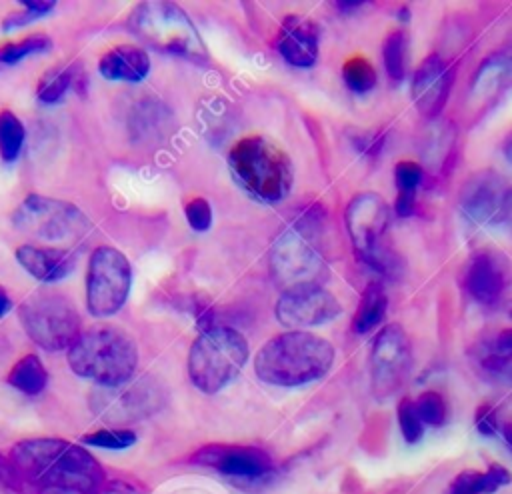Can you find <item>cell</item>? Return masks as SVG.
I'll list each match as a JSON object with an SVG mask.
<instances>
[{"label":"cell","mask_w":512,"mask_h":494,"mask_svg":"<svg viewBox=\"0 0 512 494\" xmlns=\"http://www.w3.org/2000/svg\"><path fill=\"white\" fill-rule=\"evenodd\" d=\"M18 488L30 494H102L104 470L82 446L60 438H30L8 458Z\"/></svg>","instance_id":"6da1fadb"},{"label":"cell","mask_w":512,"mask_h":494,"mask_svg":"<svg viewBox=\"0 0 512 494\" xmlns=\"http://www.w3.org/2000/svg\"><path fill=\"white\" fill-rule=\"evenodd\" d=\"M334 362V346L304 330L282 332L270 338L254 358L256 376L272 386H304L322 378Z\"/></svg>","instance_id":"7a4b0ae2"},{"label":"cell","mask_w":512,"mask_h":494,"mask_svg":"<svg viewBox=\"0 0 512 494\" xmlns=\"http://www.w3.org/2000/svg\"><path fill=\"white\" fill-rule=\"evenodd\" d=\"M228 166L236 184L266 204L284 200L294 182L288 154L262 134L238 140L228 154Z\"/></svg>","instance_id":"3957f363"},{"label":"cell","mask_w":512,"mask_h":494,"mask_svg":"<svg viewBox=\"0 0 512 494\" xmlns=\"http://www.w3.org/2000/svg\"><path fill=\"white\" fill-rule=\"evenodd\" d=\"M68 364L74 374L98 386H118L134 376L138 350L126 332L112 326H94L80 332L68 348Z\"/></svg>","instance_id":"277c9868"},{"label":"cell","mask_w":512,"mask_h":494,"mask_svg":"<svg viewBox=\"0 0 512 494\" xmlns=\"http://www.w3.org/2000/svg\"><path fill=\"white\" fill-rule=\"evenodd\" d=\"M130 30L158 52L180 56L192 62L208 58L206 46L188 18L172 2H142L130 14Z\"/></svg>","instance_id":"5b68a950"},{"label":"cell","mask_w":512,"mask_h":494,"mask_svg":"<svg viewBox=\"0 0 512 494\" xmlns=\"http://www.w3.org/2000/svg\"><path fill=\"white\" fill-rule=\"evenodd\" d=\"M246 338L230 326L206 328L188 352V376L192 384L214 394L228 386L248 360Z\"/></svg>","instance_id":"8992f818"},{"label":"cell","mask_w":512,"mask_h":494,"mask_svg":"<svg viewBox=\"0 0 512 494\" xmlns=\"http://www.w3.org/2000/svg\"><path fill=\"white\" fill-rule=\"evenodd\" d=\"M28 338L44 350L70 348L80 336V314L74 302L52 290H36L18 306Z\"/></svg>","instance_id":"52a82bcc"},{"label":"cell","mask_w":512,"mask_h":494,"mask_svg":"<svg viewBox=\"0 0 512 494\" xmlns=\"http://www.w3.org/2000/svg\"><path fill=\"white\" fill-rule=\"evenodd\" d=\"M320 230L322 208L312 206L276 238L270 250V270L276 280L296 284L316 274L320 266Z\"/></svg>","instance_id":"ba28073f"},{"label":"cell","mask_w":512,"mask_h":494,"mask_svg":"<svg viewBox=\"0 0 512 494\" xmlns=\"http://www.w3.org/2000/svg\"><path fill=\"white\" fill-rule=\"evenodd\" d=\"M14 224L24 234L54 244H72L90 232V220L80 208L40 194H30L22 200L14 210Z\"/></svg>","instance_id":"9c48e42d"},{"label":"cell","mask_w":512,"mask_h":494,"mask_svg":"<svg viewBox=\"0 0 512 494\" xmlns=\"http://www.w3.org/2000/svg\"><path fill=\"white\" fill-rule=\"evenodd\" d=\"M130 286L132 268L128 258L112 246H98L90 254L86 270V306L90 314H116L126 304Z\"/></svg>","instance_id":"30bf717a"},{"label":"cell","mask_w":512,"mask_h":494,"mask_svg":"<svg viewBox=\"0 0 512 494\" xmlns=\"http://www.w3.org/2000/svg\"><path fill=\"white\" fill-rule=\"evenodd\" d=\"M346 228L356 254L378 272L390 270L392 262L382 248V236L390 222V208L376 192L356 194L344 212Z\"/></svg>","instance_id":"8fae6325"},{"label":"cell","mask_w":512,"mask_h":494,"mask_svg":"<svg viewBox=\"0 0 512 494\" xmlns=\"http://www.w3.org/2000/svg\"><path fill=\"white\" fill-rule=\"evenodd\" d=\"M92 410L108 424L138 422L162 406V388L152 378L128 380L118 386H98L90 396Z\"/></svg>","instance_id":"7c38bea8"},{"label":"cell","mask_w":512,"mask_h":494,"mask_svg":"<svg viewBox=\"0 0 512 494\" xmlns=\"http://www.w3.org/2000/svg\"><path fill=\"white\" fill-rule=\"evenodd\" d=\"M412 366V348L400 324L384 326L370 350V386L376 398L396 394L408 378Z\"/></svg>","instance_id":"4fadbf2b"},{"label":"cell","mask_w":512,"mask_h":494,"mask_svg":"<svg viewBox=\"0 0 512 494\" xmlns=\"http://www.w3.org/2000/svg\"><path fill=\"white\" fill-rule=\"evenodd\" d=\"M338 312L340 304L334 294L312 280L290 284L276 300V318L288 328L318 326Z\"/></svg>","instance_id":"5bb4252c"},{"label":"cell","mask_w":512,"mask_h":494,"mask_svg":"<svg viewBox=\"0 0 512 494\" xmlns=\"http://www.w3.org/2000/svg\"><path fill=\"white\" fill-rule=\"evenodd\" d=\"M194 464L212 468L224 476L256 480L272 472V458L256 446L240 444H208L196 450L190 458Z\"/></svg>","instance_id":"9a60e30c"},{"label":"cell","mask_w":512,"mask_h":494,"mask_svg":"<svg viewBox=\"0 0 512 494\" xmlns=\"http://www.w3.org/2000/svg\"><path fill=\"white\" fill-rule=\"evenodd\" d=\"M506 186L502 178L492 170H482L472 174L460 190L462 212L478 224L500 220L502 204L506 198Z\"/></svg>","instance_id":"2e32d148"},{"label":"cell","mask_w":512,"mask_h":494,"mask_svg":"<svg viewBox=\"0 0 512 494\" xmlns=\"http://www.w3.org/2000/svg\"><path fill=\"white\" fill-rule=\"evenodd\" d=\"M452 88V70L444 58L430 54L420 62L412 78V98L418 112L434 118L442 112Z\"/></svg>","instance_id":"e0dca14e"},{"label":"cell","mask_w":512,"mask_h":494,"mask_svg":"<svg viewBox=\"0 0 512 494\" xmlns=\"http://www.w3.org/2000/svg\"><path fill=\"white\" fill-rule=\"evenodd\" d=\"M278 54L294 68H310L318 58V26L310 18L288 16L276 40Z\"/></svg>","instance_id":"ac0fdd59"},{"label":"cell","mask_w":512,"mask_h":494,"mask_svg":"<svg viewBox=\"0 0 512 494\" xmlns=\"http://www.w3.org/2000/svg\"><path fill=\"white\" fill-rule=\"evenodd\" d=\"M16 260L32 278L46 284L68 278L76 268V254L60 246L22 244L16 248Z\"/></svg>","instance_id":"d6986e66"},{"label":"cell","mask_w":512,"mask_h":494,"mask_svg":"<svg viewBox=\"0 0 512 494\" xmlns=\"http://www.w3.org/2000/svg\"><path fill=\"white\" fill-rule=\"evenodd\" d=\"M98 72L112 82L138 84L150 72V58L140 46L118 44L100 56Z\"/></svg>","instance_id":"ffe728a7"},{"label":"cell","mask_w":512,"mask_h":494,"mask_svg":"<svg viewBox=\"0 0 512 494\" xmlns=\"http://www.w3.org/2000/svg\"><path fill=\"white\" fill-rule=\"evenodd\" d=\"M466 290L480 304H494L504 290V274L490 254H476L466 270Z\"/></svg>","instance_id":"44dd1931"},{"label":"cell","mask_w":512,"mask_h":494,"mask_svg":"<svg viewBox=\"0 0 512 494\" xmlns=\"http://www.w3.org/2000/svg\"><path fill=\"white\" fill-rule=\"evenodd\" d=\"M474 358L490 374H512V324L478 340Z\"/></svg>","instance_id":"7402d4cb"},{"label":"cell","mask_w":512,"mask_h":494,"mask_svg":"<svg viewBox=\"0 0 512 494\" xmlns=\"http://www.w3.org/2000/svg\"><path fill=\"white\" fill-rule=\"evenodd\" d=\"M388 308V298L380 282H370L362 290L360 302L356 306V312L352 316V330L356 334H366L372 328H376Z\"/></svg>","instance_id":"603a6c76"},{"label":"cell","mask_w":512,"mask_h":494,"mask_svg":"<svg viewBox=\"0 0 512 494\" xmlns=\"http://www.w3.org/2000/svg\"><path fill=\"white\" fill-rule=\"evenodd\" d=\"M8 384L28 396H36L46 388L48 372L36 354H26L10 368Z\"/></svg>","instance_id":"cb8c5ba5"},{"label":"cell","mask_w":512,"mask_h":494,"mask_svg":"<svg viewBox=\"0 0 512 494\" xmlns=\"http://www.w3.org/2000/svg\"><path fill=\"white\" fill-rule=\"evenodd\" d=\"M78 66L72 64H62V66H54L52 70H48L36 86V96L40 102L44 104H56L60 102L66 92L70 90L72 82H74V74H76Z\"/></svg>","instance_id":"d4e9b609"},{"label":"cell","mask_w":512,"mask_h":494,"mask_svg":"<svg viewBox=\"0 0 512 494\" xmlns=\"http://www.w3.org/2000/svg\"><path fill=\"white\" fill-rule=\"evenodd\" d=\"M24 138L26 130L22 120L10 110H0V158L6 164L18 160L24 146Z\"/></svg>","instance_id":"484cf974"},{"label":"cell","mask_w":512,"mask_h":494,"mask_svg":"<svg viewBox=\"0 0 512 494\" xmlns=\"http://www.w3.org/2000/svg\"><path fill=\"white\" fill-rule=\"evenodd\" d=\"M406 48L408 38L402 30H392L382 44V58L386 74L392 82H402L406 76Z\"/></svg>","instance_id":"4316f807"},{"label":"cell","mask_w":512,"mask_h":494,"mask_svg":"<svg viewBox=\"0 0 512 494\" xmlns=\"http://www.w3.org/2000/svg\"><path fill=\"white\" fill-rule=\"evenodd\" d=\"M52 48V40L46 34H32L18 42H8L0 46V68L20 64L24 58L42 54Z\"/></svg>","instance_id":"83f0119b"},{"label":"cell","mask_w":512,"mask_h":494,"mask_svg":"<svg viewBox=\"0 0 512 494\" xmlns=\"http://www.w3.org/2000/svg\"><path fill=\"white\" fill-rule=\"evenodd\" d=\"M342 78H344V84L350 90L368 92L376 86L378 76H376V70H374L372 62L366 56L354 54L342 64Z\"/></svg>","instance_id":"f1b7e54d"},{"label":"cell","mask_w":512,"mask_h":494,"mask_svg":"<svg viewBox=\"0 0 512 494\" xmlns=\"http://www.w3.org/2000/svg\"><path fill=\"white\" fill-rule=\"evenodd\" d=\"M476 494H492L498 488L506 486L512 480V474L502 464H490L488 470L476 472V470H464L458 474Z\"/></svg>","instance_id":"f546056e"},{"label":"cell","mask_w":512,"mask_h":494,"mask_svg":"<svg viewBox=\"0 0 512 494\" xmlns=\"http://www.w3.org/2000/svg\"><path fill=\"white\" fill-rule=\"evenodd\" d=\"M82 442L108 450H124L136 442V432L128 428H102L82 436Z\"/></svg>","instance_id":"4dcf8cb0"},{"label":"cell","mask_w":512,"mask_h":494,"mask_svg":"<svg viewBox=\"0 0 512 494\" xmlns=\"http://www.w3.org/2000/svg\"><path fill=\"white\" fill-rule=\"evenodd\" d=\"M416 412L422 420V424H430V426H442L446 422V402L442 398L440 392L436 390H426L422 392L416 400H414Z\"/></svg>","instance_id":"1f68e13d"},{"label":"cell","mask_w":512,"mask_h":494,"mask_svg":"<svg viewBox=\"0 0 512 494\" xmlns=\"http://www.w3.org/2000/svg\"><path fill=\"white\" fill-rule=\"evenodd\" d=\"M398 424H400V432L404 436V440L408 444H414L422 438L424 434V424L416 412V406H414V400H410L408 396H404L400 402H398Z\"/></svg>","instance_id":"d6a6232c"},{"label":"cell","mask_w":512,"mask_h":494,"mask_svg":"<svg viewBox=\"0 0 512 494\" xmlns=\"http://www.w3.org/2000/svg\"><path fill=\"white\" fill-rule=\"evenodd\" d=\"M24 6V12H18L14 16H8L4 20V28L10 30V28H18V26H24L28 22H34V18L38 16H44L48 14L56 2H48V0H22L20 2Z\"/></svg>","instance_id":"836d02e7"},{"label":"cell","mask_w":512,"mask_h":494,"mask_svg":"<svg viewBox=\"0 0 512 494\" xmlns=\"http://www.w3.org/2000/svg\"><path fill=\"white\" fill-rule=\"evenodd\" d=\"M184 214H186V220H188L190 228L196 230V232H204L212 224V208H210L208 200H204L200 196L186 202Z\"/></svg>","instance_id":"e575fe53"},{"label":"cell","mask_w":512,"mask_h":494,"mask_svg":"<svg viewBox=\"0 0 512 494\" xmlns=\"http://www.w3.org/2000/svg\"><path fill=\"white\" fill-rule=\"evenodd\" d=\"M424 170L420 164L410 162V160H400L394 168V178L398 192H416L418 184L422 182Z\"/></svg>","instance_id":"d590c367"},{"label":"cell","mask_w":512,"mask_h":494,"mask_svg":"<svg viewBox=\"0 0 512 494\" xmlns=\"http://www.w3.org/2000/svg\"><path fill=\"white\" fill-rule=\"evenodd\" d=\"M476 428L484 436H494L498 432V418L490 404H482L476 410Z\"/></svg>","instance_id":"8d00e7d4"},{"label":"cell","mask_w":512,"mask_h":494,"mask_svg":"<svg viewBox=\"0 0 512 494\" xmlns=\"http://www.w3.org/2000/svg\"><path fill=\"white\" fill-rule=\"evenodd\" d=\"M416 208V192H398L394 202V212L398 216H410Z\"/></svg>","instance_id":"74e56055"},{"label":"cell","mask_w":512,"mask_h":494,"mask_svg":"<svg viewBox=\"0 0 512 494\" xmlns=\"http://www.w3.org/2000/svg\"><path fill=\"white\" fill-rule=\"evenodd\" d=\"M0 486H4V488H18L14 470H12L10 462H8V458H4L2 454H0Z\"/></svg>","instance_id":"f35d334b"},{"label":"cell","mask_w":512,"mask_h":494,"mask_svg":"<svg viewBox=\"0 0 512 494\" xmlns=\"http://www.w3.org/2000/svg\"><path fill=\"white\" fill-rule=\"evenodd\" d=\"M500 222H506V224L512 226V188L506 192L502 212H500Z\"/></svg>","instance_id":"ab89813d"},{"label":"cell","mask_w":512,"mask_h":494,"mask_svg":"<svg viewBox=\"0 0 512 494\" xmlns=\"http://www.w3.org/2000/svg\"><path fill=\"white\" fill-rule=\"evenodd\" d=\"M448 494H476V492H472V488L460 476H456L454 482L450 484V492Z\"/></svg>","instance_id":"60d3db41"},{"label":"cell","mask_w":512,"mask_h":494,"mask_svg":"<svg viewBox=\"0 0 512 494\" xmlns=\"http://www.w3.org/2000/svg\"><path fill=\"white\" fill-rule=\"evenodd\" d=\"M10 308H12V300H10L8 292H6V288L0 286V316L10 312Z\"/></svg>","instance_id":"b9f144b4"},{"label":"cell","mask_w":512,"mask_h":494,"mask_svg":"<svg viewBox=\"0 0 512 494\" xmlns=\"http://www.w3.org/2000/svg\"><path fill=\"white\" fill-rule=\"evenodd\" d=\"M102 494H132V490H128V486L110 484L108 488H102Z\"/></svg>","instance_id":"7bdbcfd3"},{"label":"cell","mask_w":512,"mask_h":494,"mask_svg":"<svg viewBox=\"0 0 512 494\" xmlns=\"http://www.w3.org/2000/svg\"><path fill=\"white\" fill-rule=\"evenodd\" d=\"M502 434H504V440L512 446V422H508V424L502 426Z\"/></svg>","instance_id":"ee69618b"},{"label":"cell","mask_w":512,"mask_h":494,"mask_svg":"<svg viewBox=\"0 0 512 494\" xmlns=\"http://www.w3.org/2000/svg\"><path fill=\"white\" fill-rule=\"evenodd\" d=\"M504 154H506V158L512 162V134L506 138V142H504Z\"/></svg>","instance_id":"f6af8a7d"},{"label":"cell","mask_w":512,"mask_h":494,"mask_svg":"<svg viewBox=\"0 0 512 494\" xmlns=\"http://www.w3.org/2000/svg\"><path fill=\"white\" fill-rule=\"evenodd\" d=\"M506 318L510 320V324H512V300L508 302V306H506Z\"/></svg>","instance_id":"bcb514c9"}]
</instances>
